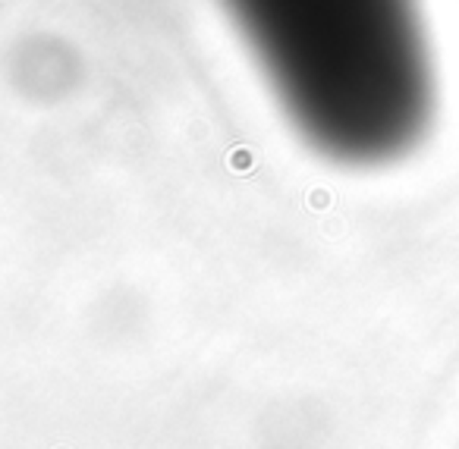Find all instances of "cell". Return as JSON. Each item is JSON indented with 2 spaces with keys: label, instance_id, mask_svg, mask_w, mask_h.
<instances>
[{
  "label": "cell",
  "instance_id": "obj_1",
  "mask_svg": "<svg viewBox=\"0 0 459 449\" xmlns=\"http://www.w3.org/2000/svg\"><path fill=\"white\" fill-rule=\"evenodd\" d=\"M302 139L353 166L390 164L431 126L419 0H223Z\"/></svg>",
  "mask_w": 459,
  "mask_h": 449
}]
</instances>
